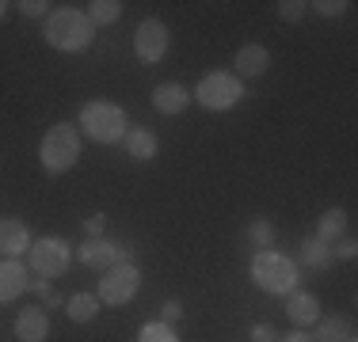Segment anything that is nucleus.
Listing matches in <instances>:
<instances>
[{
    "label": "nucleus",
    "instance_id": "4468645a",
    "mask_svg": "<svg viewBox=\"0 0 358 342\" xmlns=\"http://www.w3.org/2000/svg\"><path fill=\"white\" fill-rule=\"evenodd\" d=\"M31 251V228L20 217H0V255L4 259H20Z\"/></svg>",
    "mask_w": 358,
    "mask_h": 342
},
{
    "label": "nucleus",
    "instance_id": "dca6fc26",
    "mask_svg": "<svg viewBox=\"0 0 358 342\" xmlns=\"http://www.w3.org/2000/svg\"><path fill=\"white\" fill-rule=\"evenodd\" d=\"M50 335V315L46 308H23L15 315V339L20 342H46Z\"/></svg>",
    "mask_w": 358,
    "mask_h": 342
},
{
    "label": "nucleus",
    "instance_id": "f3484780",
    "mask_svg": "<svg viewBox=\"0 0 358 342\" xmlns=\"http://www.w3.org/2000/svg\"><path fill=\"white\" fill-rule=\"evenodd\" d=\"M301 267H305V270H317V274L331 270V267H336V255H331V244H324V239L309 236V239L301 244Z\"/></svg>",
    "mask_w": 358,
    "mask_h": 342
},
{
    "label": "nucleus",
    "instance_id": "c85d7f7f",
    "mask_svg": "<svg viewBox=\"0 0 358 342\" xmlns=\"http://www.w3.org/2000/svg\"><path fill=\"white\" fill-rule=\"evenodd\" d=\"M248 339L252 342H278V331H275V323H252Z\"/></svg>",
    "mask_w": 358,
    "mask_h": 342
},
{
    "label": "nucleus",
    "instance_id": "aec40b11",
    "mask_svg": "<svg viewBox=\"0 0 358 342\" xmlns=\"http://www.w3.org/2000/svg\"><path fill=\"white\" fill-rule=\"evenodd\" d=\"M343 232H347V213L336 205V209H324V213H320V221H317V232H313V236H317V239H324V244H336V239L343 236Z\"/></svg>",
    "mask_w": 358,
    "mask_h": 342
},
{
    "label": "nucleus",
    "instance_id": "bb28decb",
    "mask_svg": "<svg viewBox=\"0 0 358 342\" xmlns=\"http://www.w3.org/2000/svg\"><path fill=\"white\" fill-rule=\"evenodd\" d=\"M15 8H20V15H27V20H46L54 4H46V0H20Z\"/></svg>",
    "mask_w": 358,
    "mask_h": 342
},
{
    "label": "nucleus",
    "instance_id": "7c9ffc66",
    "mask_svg": "<svg viewBox=\"0 0 358 342\" xmlns=\"http://www.w3.org/2000/svg\"><path fill=\"white\" fill-rule=\"evenodd\" d=\"M278 342H313V335H309V331H289V335H278Z\"/></svg>",
    "mask_w": 358,
    "mask_h": 342
},
{
    "label": "nucleus",
    "instance_id": "9d476101",
    "mask_svg": "<svg viewBox=\"0 0 358 342\" xmlns=\"http://www.w3.org/2000/svg\"><path fill=\"white\" fill-rule=\"evenodd\" d=\"M286 320L297 331H309L320 320V297L313 289H289L286 293Z\"/></svg>",
    "mask_w": 358,
    "mask_h": 342
},
{
    "label": "nucleus",
    "instance_id": "2eb2a0df",
    "mask_svg": "<svg viewBox=\"0 0 358 342\" xmlns=\"http://www.w3.org/2000/svg\"><path fill=\"white\" fill-rule=\"evenodd\" d=\"M122 149H126V156H130V160L149 164V160H157L160 141H157V133H152L149 126H130V130H126V137H122Z\"/></svg>",
    "mask_w": 358,
    "mask_h": 342
},
{
    "label": "nucleus",
    "instance_id": "b1692460",
    "mask_svg": "<svg viewBox=\"0 0 358 342\" xmlns=\"http://www.w3.org/2000/svg\"><path fill=\"white\" fill-rule=\"evenodd\" d=\"M305 12H309V4H305V0H278V4H275V15L282 23H301Z\"/></svg>",
    "mask_w": 358,
    "mask_h": 342
},
{
    "label": "nucleus",
    "instance_id": "4be33fe9",
    "mask_svg": "<svg viewBox=\"0 0 358 342\" xmlns=\"http://www.w3.org/2000/svg\"><path fill=\"white\" fill-rule=\"evenodd\" d=\"M84 15L92 20V27H110V23L122 20V0H92Z\"/></svg>",
    "mask_w": 358,
    "mask_h": 342
},
{
    "label": "nucleus",
    "instance_id": "f257e3e1",
    "mask_svg": "<svg viewBox=\"0 0 358 342\" xmlns=\"http://www.w3.org/2000/svg\"><path fill=\"white\" fill-rule=\"evenodd\" d=\"M42 38L57 54H84L96 42V27L80 8H54L42 20Z\"/></svg>",
    "mask_w": 358,
    "mask_h": 342
},
{
    "label": "nucleus",
    "instance_id": "20e7f679",
    "mask_svg": "<svg viewBox=\"0 0 358 342\" xmlns=\"http://www.w3.org/2000/svg\"><path fill=\"white\" fill-rule=\"evenodd\" d=\"M80 149H84V137L76 130V122H57L38 141V164L46 175H65V171L76 168Z\"/></svg>",
    "mask_w": 358,
    "mask_h": 342
},
{
    "label": "nucleus",
    "instance_id": "f03ea898",
    "mask_svg": "<svg viewBox=\"0 0 358 342\" xmlns=\"http://www.w3.org/2000/svg\"><path fill=\"white\" fill-rule=\"evenodd\" d=\"M76 130H80V137H88L96 144H122L126 130H130V118H126V110L118 103L92 99L76 114Z\"/></svg>",
    "mask_w": 358,
    "mask_h": 342
},
{
    "label": "nucleus",
    "instance_id": "ddd939ff",
    "mask_svg": "<svg viewBox=\"0 0 358 342\" xmlns=\"http://www.w3.org/2000/svg\"><path fill=\"white\" fill-rule=\"evenodd\" d=\"M152 107H157L160 114H168V118L183 114V110L191 107V88H187V84H179V80L157 84V88H152Z\"/></svg>",
    "mask_w": 358,
    "mask_h": 342
},
{
    "label": "nucleus",
    "instance_id": "393cba45",
    "mask_svg": "<svg viewBox=\"0 0 358 342\" xmlns=\"http://www.w3.org/2000/svg\"><path fill=\"white\" fill-rule=\"evenodd\" d=\"M351 8V0H313L309 4V12H317V15H324V20H339V15Z\"/></svg>",
    "mask_w": 358,
    "mask_h": 342
},
{
    "label": "nucleus",
    "instance_id": "6e6552de",
    "mask_svg": "<svg viewBox=\"0 0 358 342\" xmlns=\"http://www.w3.org/2000/svg\"><path fill=\"white\" fill-rule=\"evenodd\" d=\"M168 50H172V31H168V23L157 20V15L141 20L138 31H134V57H138L141 65H160L168 57Z\"/></svg>",
    "mask_w": 358,
    "mask_h": 342
},
{
    "label": "nucleus",
    "instance_id": "c756f323",
    "mask_svg": "<svg viewBox=\"0 0 358 342\" xmlns=\"http://www.w3.org/2000/svg\"><path fill=\"white\" fill-rule=\"evenodd\" d=\"M84 232H88V239L107 236V217H103V213H92V217L84 221Z\"/></svg>",
    "mask_w": 358,
    "mask_h": 342
},
{
    "label": "nucleus",
    "instance_id": "a211bd4d",
    "mask_svg": "<svg viewBox=\"0 0 358 342\" xmlns=\"http://www.w3.org/2000/svg\"><path fill=\"white\" fill-rule=\"evenodd\" d=\"M313 327H317V331H309L313 342H347V339H355L351 320H343V315H320Z\"/></svg>",
    "mask_w": 358,
    "mask_h": 342
},
{
    "label": "nucleus",
    "instance_id": "423d86ee",
    "mask_svg": "<svg viewBox=\"0 0 358 342\" xmlns=\"http://www.w3.org/2000/svg\"><path fill=\"white\" fill-rule=\"evenodd\" d=\"M138 289H141V267L134 259H126V262H118V267L103 270L96 297H99V304L122 308V304H130L134 297H138Z\"/></svg>",
    "mask_w": 358,
    "mask_h": 342
},
{
    "label": "nucleus",
    "instance_id": "412c9836",
    "mask_svg": "<svg viewBox=\"0 0 358 342\" xmlns=\"http://www.w3.org/2000/svg\"><path fill=\"white\" fill-rule=\"evenodd\" d=\"M244 244H248L252 251H267V247H275V221H267V217L248 221V228H244Z\"/></svg>",
    "mask_w": 358,
    "mask_h": 342
},
{
    "label": "nucleus",
    "instance_id": "a878e982",
    "mask_svg": "<svg viewBox=\"0 0 358 342\" xmlns=\"http://www.w3.org/2000/svg\"><path fill=\"white\" fill-rule=\"evenodd\" d=\"M331 255H336L339 262H355V255H358V244H355V236H339L336 244H331Z\"/></svg>",
    "mask_w": 358,
    "mask_h": 342
},
{
    "label": "nucleus",
    "instance_id": "0eeeda50",
    "mask_svg": "<svg viewBox=\"0 0 358 342\" xmlns=\"http://www.w3.org/2000/svg\"><path fill=\"white\" fill-rule=\"evenodd\" d=\"M27 255H31V270H35V278H62V274L73 267V247H69V239H62V236L31 239Z\"/></svg>",
    "mask_w": 358,
    "mask_h": 342
},
{
    "label": "nucleus",
    "instance_id": "6ab92c4d",
    "mask_svg": "<svg viewBox=\"0 0 358 342\" xmlns=\"http://www.w3.org/2000/svg\"><path fill=\"white\" fill-rule=\"evenodd\" d=\"M99 297L96 293H73V297H65V315H69L73 323H92L99 315Z\"/></svg>",
    "mask_w": 358,
    "mask_h": 342
},
{
    "label": "nucleus",
    "instance_id": "473e14b6",
    "mask_svg": "<svg viewBox=\"0 0 358 342\" xmlns=\"http://www.w3.org/2000/svg\"><path fill=\"white\" fill-rule=\"evenodd\" d=\"M347 342H355V339H347Z\"/></svg>",
    "mask_w": 358,
    "mask_h": 342
},
{
    "label": "nucleus",
    "instance_id": "2f4dec72",
    "mask_svg": "<svg viewBox=\"0 0 358 342\" xmlns=\"http://www.w3.org/2000/svg\"><path fill=\"white\" fill-rule=\"evenodd\" d=\"M8 8H12V4H8V0H0V23H4V15H8Z\"/></svg>",
    "mask_w": 358,
    "mask_h": 342
},
{
    "label": "nucleus",
    "instance_id": "9b49d317",
    "mask_svg": "<svg viewBox=\"0 0 358 342\" xmlns=\"http://www.w3.org/2000/svg\"><path fill=\"white\" fill-rule=\"evenodd\" d=\"M31 285V270L20 259H0V304H12L27 293Z\"/></svg>",
    "mask_w": 358,
    "mask_h": 342
},
{
    "label": "nucleus",
    "instance_id": "cd10ccee",
    "mask_svg": "<svg viewBox=\"0 0 358 342\" xmlns=\"http://www.w3.org/2000/svg\"><path fill=\"white\" fill-rule=\"evenodd\" d=\"M179 320H183V301H164V304H160V323L176 327Z\"/></svg>",
    "mask_w": 358,
    "mask_h": 342
},
{
    "label": "nucleus",
    "instance_id": "f8f14e48",
    "mask_svg": "<svg viewBox=\"0 0 358 342\" xmlns=\"http://www.w3.org/2000/svg\"><path fill=\"white\" fill-rule=\"evenodd\" d=\"M271 68V50L259 46V42H248V46L236 50L233 57V76H241V80H255V76H263Z\"/></svg>",
    "mask_w": 358,
    "mask_h": 342
},
{
    "label": "nucleus",
    "instance_id": "1a4fd4ad",
    "mask_svg": "<svg viewBox=\"0 0 358 342\" xmlns=\"http://www.w3.org/2000/svg\"><path fill=\"white\" fill-rule=\"evenodd\" d=\"M73 259L88 270H110V267L130 259V247H122L110 236H96V239H84L80 247H73Z\"/></svg>",
    "mask_w": 358,
    "mask_h": 342
},
{
    "label": "nucleus",
    "instance_id": "39448f33",
    "mask_svg": "<svg viewBox=\"0 0 358 342\" xmlns=\"http://www.w3.org/2000/svg\"><path fill=\"white\" fill-rule=\"evenodd\" d=\"M241 99H248L244 80L233 76V73H225V68L206 73L199 84H194V91H191V103H199V107L210 110V114H225V110H233Z\"/></svg>",
    "mask_w": 358,
    "mask_h": 342
},
{
    "label": "nucleus",
    "instance_id": "7ed1b4c3",
    "mask_svg": "<svg viewBox=\"0 0 358 342\" xmlns=\"http://www.w3.org/2000/svg\"><path fill=\"white\" fill-rule=\"evenodd\" d=\"M248 278L255 281V289H259V293H267V297H286L289 289H297L301 270H297V262L289 259V255L275 251V247H267V251H252Z\"/></svg>",
    "mask_w": 358,
    "mask_h": 342
},
{
    "label": "nucleus",
    "instance_id": "5701e85b",
    "mask_svg": "<svg viewBox=\"0 0 358 342\" xmlns=\"http://www.w3.org/2000/svg\"><path fill=\"white\" fill-rule=\"evenodd\" d=\"M138 342H179V335H176V327H168V323L149 320V323H141Z\"/></svg>",
    "mask_w": 358,
    "mask_h": 342
}]
</instances>
